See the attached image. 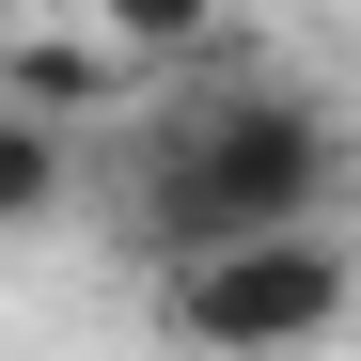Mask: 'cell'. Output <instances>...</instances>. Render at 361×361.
<instances>
[{"mask_svg": "<svg viewBox=\"0 0 361 361\" xmlns=\"http://www.w3.org/2000/svg\"><path fill=\"white\" fill-rule=\"evenodd\" d=\"M330 110L298 94H204L189 126H157L142 173V220H157V267H204V252H267V235H330Z\"/></svg>", "mask_w": 361, "mask_h": 361, "instance_id": "obj_1", "label": "cell"}, {"mask_svg": "<svg viewBox=\"0 0 361 361\" xmlns=\"http://www.w3.org/2000/svg\"><path fill=\"white\" fill-rule=\"evenodd\" d=\"M345 298H361V252H345V235H267V252L173 267L157 314H173V345H204V361H298V345L345 330Z\"/></svg>", "mask_w": 361, "mask_h": 361, "instance_id": "obj_2", "label": "cell"}, {"mask_svg": "<svg viewBox=\"0 0 361 361\" xmlns=\"http://www.w3.org/2000/svg\"><path fill=\"white\" fill-rule=\"evenodd\" d=\"M110 94H126V63H110L94 32H16V47H0V110L47 126V142H63L79 110H110Z\"/></svg>", "mask_w": 361, "mask_h": 361, "instance_id": "obj_3", "label": "cell"}, {"mask_svg": "<svg viewBox=\"0 0 361 361\" xmlns=\"http://www.w3.org/2000/svg\"><path fill=\"white\" fill-rule=\"evenodd\" d=\"M47 204H63V142H47V126H16V110H0V235H32Z\"/></svg>", "mask_w": 361, "mask_h": 361, "instance_id": "obj_4", "label": "cell"}]
</instances>
